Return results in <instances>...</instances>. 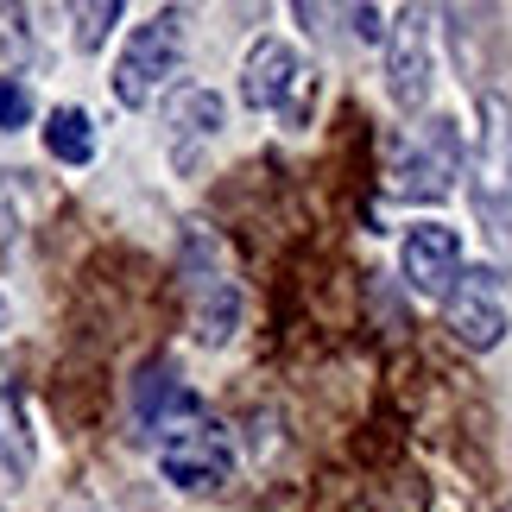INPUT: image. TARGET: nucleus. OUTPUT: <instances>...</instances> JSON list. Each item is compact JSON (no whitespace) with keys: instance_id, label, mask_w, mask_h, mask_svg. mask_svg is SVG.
Returning <instances> with one entry per match:
<instances>
[{"instance_id":"nucleus-6","label":"nucleus","mask_w":512,"mask_h":512,"mask_svg":"<svg viewBox=\"0 0 512 512\" xmlns=\"http://www.w3.org/2000/svg\"><path fill=\"white\" fill-rule=\"evenodd\" d=\"M475 209L487 234H506L512 222V102L481 95V140H475Z\"/></svg>"},{"instance_id":"nucleus-17","label":"nucleus","mask_w":512,"mask_h":512,"mask_svg":"<svg viewBox=\"0 0 512 512\" xmlns=\"http://www.w3.org/2000/svg\"><path fill=\"white\" fill-rule=\"evenodd\" d=\"M0 323H7V304H0Z\"/></svg>"},{"instance_id":"nucleus-12","label":"nucleus","mask_w":512,"mask_h":512,"mask_svg":"<svg viewBox=\"0 0 512 512\" xmlns=\"http://www.w3.org/2000/svg\"><path fill=\"white\" fill-rule=\"evenodd\" d=\"M38 449H32V418H26V392H19V380L7 367H0V468L19 481L32 475Z\"/></svg>"},{"instance_id":"nucleus-16","label":"nucleus","mask_w":512,"mask_h":512,"mask_svg":"<svg viewBox=\"0 0 512 512\" xmlns=\"http://www.w3.org/2000/svg\"><path fill=\"white\" fill-rule=\"evenodd\" d=\"M348 19H354V38H367V45L386 38V13L380 7H348Z\"/></svg>"},{"instance_id":"nucleus-2","label":"nucleus","mask_w":512,"mask_h":512,"mask_svg":"<svg viewBox=\"0 0 512 512\" xmlns=\"http://www.w3.org/2000/svg\"><path fill=\"white\" fill-rule=\"evenodd\" d=\"M468 165V140H462V121L449 114H430L424 127H411L399 146H392V165H386V190L399 203H443L456 190V177Z\"/></svg>"},{"instance_id":"nucleus-9","label":"nucleus","mask_w":512,"mask_h":512,"mask_svg":"<svg viewBox=\"0 0 512 512\" xmlns=\"http://www.w3.org/2000/svg\"><path fill=\"white\" fill-rule=\"evenodd\" d=\"M443 323H449V336H456L462 348H475V354L500 348L506 329H512V317H506V298H500V279H494V272H487V266L462 272V285L443 298Z\"/></svg>"},{"instance_id":"nucleus-8","label":"nucleus","mask_w":512,"mask_h":512,"mask_svg":"<svg viewBox=\"0 0 512 512\" xmlns=\"http://www.w3.org/2000/svg\"><path fill=\"white\" fill-rule=\"evenodd\" d=\"M399 272H405V285L418 291V298L443 304L468 272L462 266V234L449 222H411L405 241H399Z\"/></svg>"},{"instance_id":"nucleus-3","label":"nucleus","mask_w":512,"mask_h":512,"mask_svg":"<svg viewBox=\"0 0 512 512\" xmlns=\"http://www.w3.org/2000/svg\"><path fill=\"white\" fill-rule=\"evenodd\" d=\"M310 95H317V76L298 57V45L279 32L253 38L247 45V64H241V102L253 114H279L285 127H304L310 121Z\"/></svg>"},{"instance_id":"nucleus-5","label":"nucleus","mask_w":512,"mask_h":512,"mask_svg":"<svg viewBox=\"0 0 512 512\" xmlns=\"http://www.w3.org/2000/svg\"><path fill=\"white\" fill-rule=\"evenodd\" d=\"M152 456H159V475L171 487H184V494H209V487H222L234 475V437L209 418V405L196 411V418L171 424L165 437L152 443Z\"/></svg>"},{"instance_id":"nucleus-13","label":"nucleus","mask_w":512,"mask_h":512,"mask_svg":"<svg viewBox=\"0 0 512 512\" xmlns=\"http://www.w3.org/2000/svg\"><path fill=\"white\" fill-rule=\"evenodd\" d=\"M45 152H51L57 165H89L95 159V121H89V108H76V102L51 108L45 114Z\"/></svg>"},{"instance_id":"nucleus-14","label":"nucleus","mask_w":512,"mask_h":512,"mask_svg":"<svg viewBox=\"0 0 512 512\" xmlns=\"http://www.w3.org/2000/svg\"><path fill=\"white\" fill-rule=\"evenodd\" d=\"M114 19H121V0H83V7H70V26H76V45L83 51H102Z\"/></svg>"},{"instance_id":"nucleus-11","label":"nucleus","mask_w":512,"mask_h":512,"mask_svg":"<svg viewBox=\"0 0 512 512\" xmlns=\"http://www.w3.org/2000/svg\"><path fill=\"white\" fill-rule=\"evenodd\" d=\"M222 127H228V108H222V95H215V89L171 95V165L177 171H196V165H203V146L222 140Z\"/></svg>"},{"instance_id":"nucleus-10","label":"nucleus","mask_w":512,"mask_h":512,"mask_svg":"<svg viewBox=\"0 0 512 512\" xmlns=\"http://www.w3.org/2000/svg\"><path fill=\"white\" fill-rule=\"evenodd\" d=\"M127 411H133V430H140V443H159L171 424L196 418V411H203V399H196V392L177 380L165 361H152V367H140V380H133Z\"/></svg>"},{"instance_id":"nucleus-1","label":"nucleus","mask_w":512,"mask_h":512,"mask_svg":"<svg viewBox=\"0 0 512 512\" xmlns=\"http://www.w3.org/2000/svg\"><path fill=\"white\" fill-rule=\"evenodd\" d=\"M177 279H184V304H190V329L203 348H228L241 336L247 317V291L234 279V253L222 247V234L209 222H184L177 234Z\"/></svg>"},{"instance_id":"nucleus-4","label":"nucleus","mask_w":512,"mask_h":512,"mask_svg":"<svg viewBox=\"0 0 512 512\" xmlns=\"http://www.w3.org/2000/svg\"><path fill=\"white\" fill-rule=\"evenodd\" d=\"M177 64H184V13H152L146 26H133L127 32V45L121 57H114V76H108V89H114V102L121 108H152V95H159Z\"/></svg>"},{"instance_id":"nucleus-7","label":"nucleus","mask_w":512,"mask_h":512,"mask_svg":"<svg viewBox=\"0 0 512 512\" xmlns=\"http://www.w3.org/2000/svg\"><path fill=\"white\" fill-rule=\"evenodd\" d=\"M430 89H437L430 13H424V7H405V13H399V26L386 32V95H392V108H405V114H424Z\"/></svg>"},{"instance_id":"nucleus-15","label":"nucleus","mask_w":512,"mask_h":512,"mask_svg":"<svg viewBox=\"0 0 512 512\" xmlns=\"http://www.w3.org/2000/svg\"><path fill=\"white\" fill-rule=\"evenodd\" d=\"M32 114H38L32 89L19 83V76H0V127H7V133H19V127H32Z\"/></svg>"}]
</instances>
